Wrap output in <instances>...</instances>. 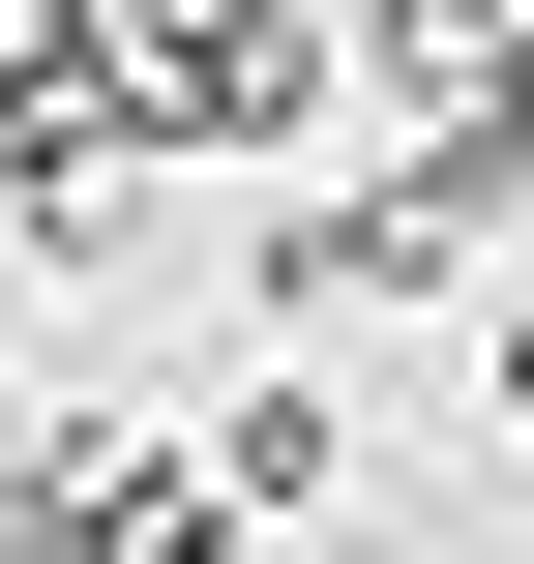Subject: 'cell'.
I'll use <instances>...</instances> for the list:
<instances>
[{"label": "cell", "instance_id": "52a82bcc", "mask_svg": "<svg viewBox=\"0 0 534 564\" xmlns=\"http://www.w3.org/2000/svg\"><path fill=\"white\" fill-rule=\"evenodd\" d=\"M30 476H59V387H30V357H0V506H30Z\"/></svg>", "mask_w": 534, "mask_h": 564}, {"label": "cell", "instance_id": "8992f818", "mask_svg": "<svg viewBox=\"0 0 534 564\" xmlns=\"http://www.w3.org/2000/svg\"><path fill=\"white\" fill-rule=\"evenodd\" d=\"M89 59H119V0H0V119H59Z\"/></svg>", "mask_w": 534, "mask_h": 564}, {"label": "cell", "instance_id": "ba28073f", "mask_svg": "<svg viewBox=\"0 0 534 564\" xmlns=\"http://www.w3.org/2000/svg\"><path fill=\"white\" fill-rule=\"evenodd\" d=\"M476 357H505V446H534V268H505V297H476Z\"/></svg>", "mask_w": 534, "mask_h": 564}, {"label": "cell", "instance_id": "277c9868", "mask_svg": "<svg viewBox=\"0 0 534 564\" xmlns=\"http://www.w3.org/2000/svg\"><path fill=\"white\" fill-rule=\"evenodd\" d=\"M357 89L416 149H476V119H534V0H357Z\"/></svg>", "mask_w": 534, "mask_h": 564}, {"label": "cell", "instance_id": "7a4b0ae2", "mask_svg": "<svg viewBox=\"0 0 534 564\" xmlns=\"http://www.w3.org/2000/svg\"><path fill=\"white\" fill-rule=\"evenodd\" d=\"M476 268H505V238L446 208V149H416V178H297V208L238 238V297H268L297 357H327V327H386V297H476Z\"/></svg>", "mask_w": 534, "mask_h": 564}, {"label": "cell", "instance_id": "5b68a950", "mask_svg": "<svg viewBox=\"0 0 534 564\" xmlns=\"http://www.w3.org/2000/svg\"><path fill=\"white\" fill-rule=\"evenodd\" d=\"M208 476H238L268 535H327V506H357V416H327V357H268V387L208 416Z\"/></svg>", "mask_w": 534, "mask_h": 564}, {"label": "cell", "instance_id": "6da1fadb", "mask_svg": "<svg viewBox=\"0 0 534 564\" xmlns=\"http://www.w3.org/2000/svg\"><path fill=\"white\" fill-rule=\"evenodd\" d=\"M327 59H357V0H119V119L149 149H327Z\"/></svg>", "mask_w": 534, "mask_h": 564}, {"label": "cell", "instance_id": "3957f363", "mask_svg": "<svg viewBox=\"0 0 534 564\" xmlns=\"http://www.w3.org/2000/svg\"><path fill=\"white\" fill-rule=\"evenodd\" d=\"M149 178H178V149H149L119 89H59V119H0V238H30V268H89V297L149 268Z\"/></svg>", "mask_w": 534, "mask_h": 564}]
</instances>
